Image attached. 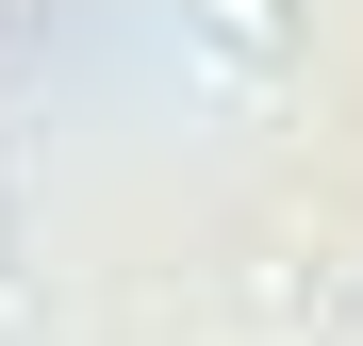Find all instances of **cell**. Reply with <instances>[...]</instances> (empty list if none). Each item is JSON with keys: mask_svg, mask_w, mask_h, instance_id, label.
I'll return each instance as SVG.
<instances>
[{"mask_svg": "<svg viewBox=\"0 0 363 346\" xmlns=\"http://www.w3.org/2000/svg\"><path fill=\"white\" fill-rule=\"evenodd\" d=\"M182 17H199L231 67H281V50H297V0H182Z\"/></svg>", "mask_w": 363, "mask_h": 346, "instance_id": "obj_1", "label": "cell"}, {"mask_svg": "<svg viewBox=\"0 0 363 346\" xmlns=\"http://www.w3.org/2000/svg\"><path fill=\"white\" fill-rule=\"evenodd\" d=\"M0 17H33V0H0Z\"/></svg>", "mask_w": 363, "mask_h": 346, "instance_id": "obj_2", "label": "cell"}]
</instances>
